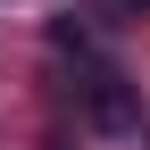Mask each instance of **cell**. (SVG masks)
I'll list each match as a JSON object with an SVG mask.
<instances>
[{"mask_svg": "<svg viewBox=\"0 0 150 150\" xmlns=\"http://www.w3.org/2000/svg\"><path fill=\"white\" fill-rule=\"evenodd\" d=\"M75 108L92 134H142V83L117 67H83L75 75Z\"/></svg>", "mask_w": 150, "mask_h": 150, "instance_id": "6da1fadb", "label": "cell"}, {"mask_svg": "<svg viewBox=\"0 0 150 150\" xmlns=\"http://www.w3.org/2000/svg\"><path fill=\"white\" fill-rule=\"evenodd\" d=\"M50 150H59V142H50Z\"/></svg>", "mask_w": 150, "mask_h": 150, "instance_id": "3957f363", "label": "cell"}, {"mask_svg": "<svg viewBox=\"0 0 150 150\" xmlns=\"http://www.w3.org/2000/svg\"><path fill=\"white\" fill-rule=\"evenodd\" d=\"M117 8H125V17H142V25H150V0H117Z\"/></svg>", "mask_w": 150, "mask_h": 150, "instance_id": "7a4b0ae2", "label": "cell"}]
</instances>
